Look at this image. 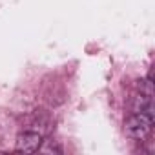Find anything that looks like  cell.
<instances>
[{
  "instance_id": "obj_1",
  "label": "cell",
  "mask_w": 155,
  "mask_h": 155,
  "mask_svg": "<svg viewBox=\"0 0 155 155\" xmlns=\"http://www.w3.org/2000/svg\"><path fill=\"white\" fill-rule=\"evenodd\" d=\"M155 122L153 110H144V111H135L124 120V133L131 139H144Z\"/></svg>"
},
{
  "instance_id": "obj_2",
  "label": "cell",
  "mask_w": 155,
  "mask_h": 155,
  "mask_svg": "<svg viewBox=\"0 0 155 155\" xmlns=\"http://www.w3.org/2000/svg\"><path fill=\"white\" fill-rule=\"evenodd\" d=\"M42 146V137L35 131H24L17 137V151H24V153H35L38 151Z\"/></svg>"
}]
</instances>
